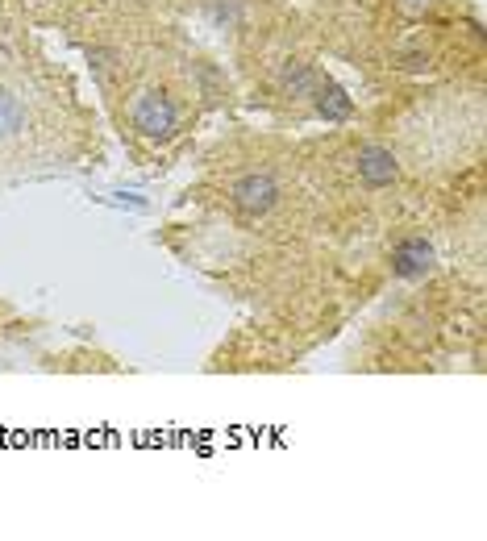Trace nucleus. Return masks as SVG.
<instances>
[{"label":"nucleus","mask_w":487,"mask_h":541,"mask_svg":"<svg viewBox=\"0 0 487 541\" xmlns=\"http://www.w3.org/2000/svg\"><path fill=\"white\" fill-rule=\"evenodd\" d=\"M134 125L150 138V142H167L171 130H175V105H171V96L159 92V88H150L134 100Z\"/></svg>","instance_id":"obj_1"},{"label":"nucleus","mask_w":487,"mask_h":541,"mask_svg":"<svg viewBox=\"0 0 487 541\" xmlns=\"http://www.w3.org/2000/svg\"><path fill=\"white\" fill-rule=\"evenodd\" d=\"M275 200H279V188H275V179L271 175H242L238 184H234V204L246 213V217H263L275 209Z\"/></svg>","instance_id":"obj_2"},{"label":"nucleus","mask_w":487,"mask_h":541,"mask_svg":"<svg viewBox=\"0 0 487 541\" xmlns=\"http://www.w3.org/2000/svg\"><path fill=\"white\" fill-rule=\"evenodd\" d=\"M358 175H363V184H371V188H388L400 175V163L388 146H363L358 150Z\"/></svg>","instance_id":"obj_3"},{"label":"nucleus","mask_w":487,"mask_h":541,"mask_svg":"<svg viewBox=\"0 0 487 541\" xmlns=\"http://www.w3.org/2000/svg\"><path fill=\"white\" fill-rule=\"evenodd\" d=\"M392 271H396L400 279H421V275H429V271H433V246H429L425 238L400 242L396 254H392Z\"/></svg>","instance_id":"obj_4"},{"label":"nucleus","mask_w":487,"mask_h":541,"mask_svg":"<svg viewBox=\"0 0 487 541\" xmlns=\"http://www.w3.org/2000/svg\"><path fill=\"white\" fill-rule=\"evenodd\" d=\"M313 100H317V113H321L325 121H350V113H354V105H350L346 88L329 84V80H325V84H317Z\"/></svg>","instance_id":"obj_5"},{"label":"nucleus","mask_w":487,"mask_h":541,"mask_svg":"<svg viewBox=\"0 0 487 541\" xmlns=\"http://www.w3.org/2000/svg\"><path fill=\"white\" fill-rule=\"evenodd\" d=\"M317 71L309 67V63H288L284 67V88L292 92V96H313L317 92Z\"/></svg>","instance_id":"obj_6"},{"label":"nucleus","mask_w":487,"mask_h":541,"mask_svg":"<svg viewBox=\"0 0 487 541\" xmlns=\"http://www.w3.org/2000/svg\"><path fill=\"white\" fill-rule=\"evenodd\" d=\"M21 121H25V109H21V100L13 92L0 88V138H13L21 130Z\"/></svg>","instance_id":"obj_7"}]
</instances>
